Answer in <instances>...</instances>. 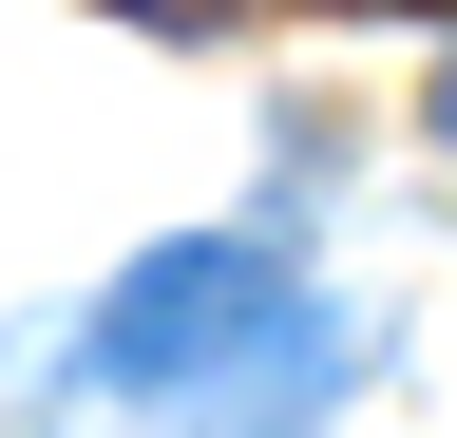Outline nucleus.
<instances>
[{
	"mask_svg": "<svg viewBox=\"0 0 457 438\" xmlns=\"http://www.w3.org/2000/svg\"><path fill=\"white\" fill-rule=\"evenodd\" d=\"M267 324H286V267H267V248H228V229H191V248H153L134 286L96 305V343H77V362L114 381V401H153V419H191L210 381H228V362L267 343Z\"/></svg>",
	"mask_w": 457,
	"mask_h": 438,
	"instance_id": "nucleus-1",
	"label": "nucleus"
},
{
	"mask_svg": "<svg viewBox=\"0 0 457 438\" xmlns=\"http://www.w3.org/2000/svg\"><path fill=\"white\" fill-rule=\"evenodd\" d=\"M343 381H362V324H343V305H286L267 343H248V362H228L210 401H191V438H305Z\"/></svg>",
	"mask_w": 457,
	"mask_h": 438,
	"instance_id": "nucleus-2",
	"label": "nucleus"
},
{
	"mask_svg": "<svg viewBox=\"0 0 457 438\" xmlns=\"http://www.w3.org/2000/svg\"><path fill=\"white\" fill-rule=\"evenodd\" d=\"M134 20H171V38H191V20H228V0H134Z\"/></svg>",
	"mask_w": 457,
	"mask_h": 438,
	"instance_id": "nucleus-3",
	"label": "nucleus"
},
{
	"mask_svg": "<svg viewBox=\"0 0 457 438\" xmlns=\"http://www.w3.org/2000/svg\"><path fill=\"white\" fill-rule=\"evenodd\" d=\"M438 153H457V58H438Z\"/></svg>",
	"mask_w": 457,
	"mask_h": 438,
	"instance_id": "nucleus-4",
	"label": "nucleus"
},
{
	"mask_svg": "<svg viewBox=\"0 0 457 438\" xmlns=\"http://www.w3.org/2000/svg\"><path fill=\"white\" fill-rule=\"evenodd\" d=\"M381 20H438V0H381Z\"/></svg>",
	"mask_w": 457,
	"mask_h": 438,
	"instance_id": "nucleus-5",
	"label": "nucleus"
}]
</instances>
